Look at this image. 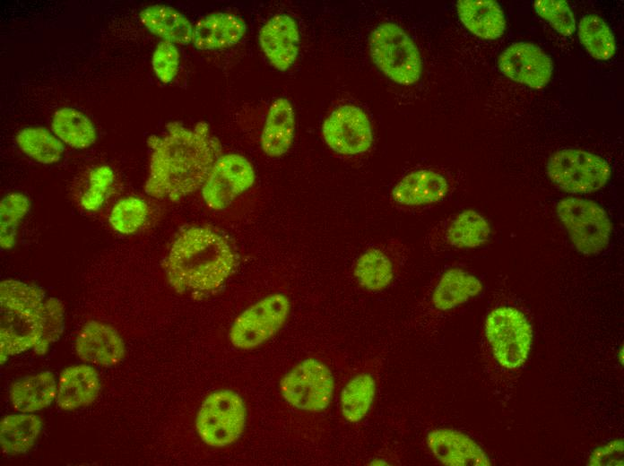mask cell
Here are the masks:
<instances>
[{
    "label": "cell",
    "mask_w": 624,
    "mask_h": 466,
    "mask_svg": "<svg viewBox=\"0 0 624 466\" xmlns=\"http://www.w3.org/2000/svg\"><path fill=\"white\" fill-rule=\"evenodd\" d=\"M74 346L82 360L103 367L118 364L126 353L124 341L117 332L98 321H90L82 326Z\"/></svg>",
    "instance_id": "15"
},
{
    "label": "cell",
    "mask_w": 624,
    "mask_h": 466,
    "mask_svg": "<svg viewBox=\"0 0 624 466\" xmlns=\"http://www.w3.org/2000/svg\"><path fill=\"white\" fill-rule=\"evenodd\" d=\"M376 381L371 375L353 376L342 388L340 408L342 417L351 423L363 419L370 410L376 395Z\"/></svg>",
    "instance_id": "29"
},
{
    "label": "cell",
    "mask_w": 624,
    "mask_h": 466,
    "mask_svg": "<svg viewBox=\"0 0 624 466\" xmlns=\"http://www.w3.org/2000/svg\"><path fill=\"white\" fill-rule=\"evenodd\" d=\"M41 421L36 415L21 413L8 415L0 422V444L7 454L23 453L35 444L41 431Z\"/></svg>",
    "instance_id": "28"
},
{
    "label": "cell",
    "mask_w": 624,
    "mask_h": 466,
    "mask_svg": "<svg viewBox=\"0 0 624 466\" xmlns=\"http://www.w3.org/2000/svg\"><path fill=\"white\" fill-rule=\"evenodd\" d=\"M166 127L165 135L147 140L152 152L144 191L156 199L178 202L203 186L218 158V147L204 122L194 130L177 122Z\"/></svg>",
    "instance_id": "1"
},
{
    "label": "cell",
    "mask_w": 624,
    "mask_h": 466,
    "mask_svg": "<svg viewBox=\"0 0 624 466\" xmlns=\"http://www.w3.org/2000/svg\"><path fill=\"white\" fill-rule=\"evenodd\" d=\"M456 9L464 26L478 38L494 40L504 34L506 19L496 1L460 0Z\"/></svg>",
    "instance_id": "21"
},
{
    "label": "cell",
    "mask_w": 624,
    "mask_h": 466,
    "mask_svg": "<svg viewBox=\"0 0 624 466\" xmlns=\"http://www.w3.org/2000/svg\"><path fill=\"white\" fill-rule=\"evenodd\" d=\"M51 129L62 142L78 150L91 147L97 138L91 119L73 108L57 109L52 117Z\"/></svg>",
    "instance_id": "27"
},
{
    "label": "cell",
    "mask_w": 624,
    "mask_h": 466,
    "mask_svg": "<svg viewBox=\"0 0 624 466\" xmlns=\"http://www.w3.org/2000/svg\"><path fill=\"white\" fill-rule=\"evenodd\" d=\"M235 262V254L221 235L209 228L192 227L172 244L166 272L177 290L211 291L228 279Z\"/></svg>",
    "instance_id": "3"
},
{
    "label": "cell",
    "mask_w": 624,
    "mask_h": 466,
    "mask_svg": "<svg viewBox=\"0 0 624 466\" xmlns=\"http://www.w3.org/2000/svg\"><path fill=\"white\" fill-rule=\"evenodd\" d=\"M139 16L151 33L165 41L175 45H188L193 40L194 27L183 13L173 7L165 4L150 5Z\"/></svg>",
    "instance_id": "22"
},
{
    "label": "cell",
    "mask_w": 624,
    "mask_h": 466,
    "mask_svg": "<svg viewBox=\"0 0 624 466\" xmlns=\"http://www.w3.org/2000/svg\"><path fill=\"white\" fill-rule=\"evenodd\" d=\"M578 38L589 55L606 61L616 51L614 35L607 23L597 15L584 16L578 23Z\"/></svg>",
    "instance_id": "31"
},
{
    "label": "cell",
    "mask_w": 624,
    "mask_h": 466,
    "mask_svg": "<svg viewBox=\"0 0 624 466\" xmlns=\"http://www.w3.org/2000/svg\"><path fill=\"white\" fill-rule=\"evenodd\" d=\"M114 181V172L108 166L94 168L89 178V186L82 195L81 204L89 211H98L106 198L108 188Z\"/></svg>",
    "instance_id": "35"
},
{
    "label": "cell",
    "mask_w": 624,
    "mask_h": 466,
    "mask_svg": "<svg viewBox=\"0 0 624 466\" xmlns=\"http://www.w3.org/2000/svg\"><path fill=\"white\" fill-rule=\"evenodd\" d=\"M500 72L510 80L540 90L550 82L552 61L539 47L517 42L507 47L498 56Z\"/></svg>",
    "instance_id": "13"
},
{
    "label": "cell",
    "mask_w": 624,
    "mask_h": 466,
    "mask_svg": "<svg viewBox=\"0 0 624 466\" xmlns=\"http://www.w3.org/2000/svg\"><path fill=\"white\" fill-rule=\"evenodd\" d=\"M589 465H623V441L614 440L596 448L590 455Z\"/></svg>",
    "instance_id": "37"
},
{
    "label": "cell",
    "mask_w": 624,
    "mask_h": 466,
    "mask_svg": "<svg viewBox=\"0 0 624 466\" xmlns=\"http://www.w3.org/2000/svg\"><path fill=\"white\" fill-rule=\"evenodd\" d=\"M491 227L488 220L474 210H464L448 223L445 237L454 247L477 248L489 242Z\"/></svg>",
    "instance_id": "26"
},
{
    "label": "cell",
    "mask_w": 624,
    "mask_h": 466,
    "mask_svg": "<svg viewBox=\"0 0 624 466\" xmlns=\"http://www.w3.org/2000/svg\"><path fill=\"white\" fill-rule=\"evenodd\" d=\"M280 391L283 399L292 407L316 412L330 405L334 380L326 365L316 358H307L282 376Z\"/></svg>",
    "instance_id": "9"
},
{
    "label": "cell",
    "mask_w": 624,
    "mask_h": 466,
    "mask_svg": "<svg viewBox=\"0 0 624 466\" xmlns=\"http://www.w3.org/2000/svg\"><path fill=\"white\" fill-rule=\"evenodd\" d=\"M370 464H372V465H386L387 463H386V462H385L384 461H382V460H377V459H376V460H374L373 462H371Z\"/></svg>",
    "instance_id": "38"
},
{
    "label": "cell",
    "mask_w": 624,
    "mask_h": 466,
    "mask_svg": "<svg viewBox=\"0 0 624 466\" xmlns=\"http://www.w3.org/2000/svg\"><path fill=\"white\" fill-rule=\"evenodd\" d=\"M533 7L537 14L560 35L568 37L575 32V15L566 1L537 0L533 2Z\"/></svg>",
    "instance_id": "34"
},
{
    "label": "cell",
    "mask_w": 624,
    "mask_h": 466,
    "mask_svg": "<svg viewBox=\"0 0 624 466\" xmlns=\"http://www.w3.org/2000/svg\"><path fill=\"white\" fill-rule=\"evenodd\" d=\"M57 384L52 373L44 371L24 377L10 389L13 408L20 412H34L47 408L56 399Z\"/></svg>",
    "instance_id": "24"
},
{
    "label": "cell",
    "mask_w": 624,
    "mask_h": 466,
    "mask_svg": "<svg viewBox=\"0 0 624 466\" xmlns=\"http://www.w3.org/2000/svg\"><path fill=\"white\" fill-rule=\"evenodd\" d=\"M100 390L99 374L92 367L72 366L60 374L56 397V404L64 410L88 406L96 400Z\"/></svg>",
    "instance_id": "19"
},
{
    "label": "cell",
    "mask_w": 624,
    "mask_h": 466,
    "mask_svg": "<svg viewBox=\"0 0 624 466\" xmlns=\"http://www.w3.org/2000/svg\"><path fill=\"white\" fill-rule=\"evenodd\" d=\"M556 213L578 253L594 256L608 247L612 223L597 203L579 197L563 198L556 206Z\"/></svg>",
    "instance_id": "5"
},
{
    "label": "cell",
    "mask_w": 624,
    "mask_h": 466,
    "mask_svg": "<svg viewBox=\"0 0 624 466\" xmlns=\"http://www.w3.org/2000/svg\"><path fill=\"white\" fill-rule=\"evenodd\" d=\"M179 53L175 44L162 40L152 55V65L157 78L163 83H169L178 73Z\"/></svg>",
    "instance_id": "36"
},
{
    "label": "cell",
    "mask_w": 624,
    "mask_h": 466,
    "mask_svg": "<svg viewBox=\"0 0 624 466\" xmlns=\"http://www.w3.org/2000/svg\"><path fill=\"white\" fill-rule=\"evenodd\" d=\"M255 179L254 168L244 156L236 153L220 156L202 186L203 199L209 208L223 210L249 189Z\"/></svg>",
    "instance_id": "11"
},
{
    "label": "cell",
    "mask_w": 624,
    "mask_h": 466,
    "mask_svg": "<svg viewBox=\"0 0 624 466\" xmlns=\"http://www.w3.org/2000/svg\"><path fill=\"white\" fill-rule=\"evenodd\" d=\"M247 25L240 17L229 13H212L200 18L193 30V44L200 50H220L238 44Z\"/></svg>",
    "instance_id": "17"
},
{
    "label": "cell",
    "mask_w": 624,
    "mask_h": 466,
    "mask_svg": "<svg viewBox=\"0 0 624 466\" xmlns=\"http://www.w3.org/2000/svg\"><path fill=\"white\" fill-rule=\"evenodd\" d=\"M369 53L377 67L397 84L412 85L421 76L422 62L417 45L394 22L381 23L370 32Z\"/></svg>",
    "instance_id": "4"
},
{
    "label": "cell",
    "mask_w": 624,
    "mask_h": 466,
    "mask_svg": "<svg viewBox=\"0 0 624 466\" xmlns=\"http://www.w3.org/2000/svg\"><path fill=\"white\" fill-rule=\"evenodd\" d=\"M19 149L31 160L41 164H54L64 153L62 142L50 131L41 126L21 130L15 138Z\"/></svg>",
    "instance_id": "30"
},
{
    "label": "cell",
    "mask_w": 624,
    "mask_h": 466,
    "mask_svg": "<svg viewBox=\"0 0 624 466\" xmlns=\"http://www.w3.org/2000/svg\"><path fill=\"white\" fill-rule=\"evenodd\" d=\"M29 198L21 193H11L0 203V246L11 249L16 243L17 229L30 210Z\"/></svg>",
    "instance_id": "32"
},
{
    "label": "cell",
    "mask_w": 624,
    "mask_h": 466,
    "mask_svg": "<svg viewBox=\"0 0 624 466\" xmlns=\"http://www.w3.org/2000/svg\"><path fill=\"white\" fill-rule=\"evenodd\" d=\"M427 444L436 459L449 466H489L482 448L469 436L452 428H437L427 436Z\"/></svg>",
    "instance_id": "16"
},
{
    "label": "cell",
    "mask_w": 624,
    "mask_h": 466,
    "mask_svg": "<svg viewBox=\"0 0 624 466\" xmlns=\"http://www.w3.org/2000/svg\"><path fill=\"white\" fill-rule=\"evenodd\" d=\"M290 310L282 293L269 295L242 312L230 331L231 344L241 350L256 348L273 336L285 324Z\"/></svg>",
    "instance_id": "10"
},
{
    "label": "cell",
    "mask_w": 624,
    "mask_h": 466,
    "mask_svg": "<svg viewBox=\"0 0 624 466\" xmlns=\"http://www.w3.org/2000/svg\"><path fill=\"white\" fill-rule=\"evenodd\" d=\"M387 246H377L364 251L357 259L353 273L358 283L367 290L381 291L394 278V262Z\"/></svg>",
    "instance_id": "25"
},
{
    "label": "cell",
    "mask_w": 624,
    "mask_h": 466,
    "mask_svg": "<svg viewBox=\"0 0 624 466\" xmlns=\"http://www.w3.org/2000/svg\"><path fill=\"white\" fill-rule=\"evenodd\" d=\"M546 171L556 187L573 194L597 192L611 176V168L605 159L572 148L554 152L548 160Z\"/></svg>",
    "instance_id": "6"
},
{
    "label": "cell",
    "mask_w": 624,
    "mask_h": 466,
    "mask_svg": "<svg viewBox=\"0 0 624 466\" xmlns=\"http://www.w3.org/2000/svg\"><path fill=\"white\" fill-rule=\"evenodd\" d=\"M148 215L145 202L138 197L129 196L119 200L109 214V223L117 232L130 235L136 232L144 223Z\"/></svg>",
    "instance_id": "33"
},
{
    "label": "cell",
    "mask_w": 624,
    "mask_h": 466,
    "mask_svg": "<svg viewBox=\"0 0 624 466\" xmlns=\"http://www.w3.org/2000/svg\"><path fill=\"white\" fill-rule=\"evenodd\" d=\"M485 335L496 360L505 368L515 369L528 358L533 328L525 315L512 306H498L488 315Z\"/></svg>",
    "instance_id": "7"
},
{
    "label": "cell",
    "mask_w": 624,
    "mask_h": 466,
    "mask_svg": "<svg viewBox=\"0 0 624 466\" xmlns=\"http://www.w3.org/2000/svg\"><path fill=\"white\" fill-rule=\"evenodd\" d=\"M247 410L242 398L231 390L210 393L201 404L195 419L200 438L212 447L237 441L243 433Z\"/></svg>",
    "instance_id": "8"
},
{
    "label": "cell",
    "mask_w": 624,
    "mask_h": 466,
    "mask_svg": "<svg viewBox=\"0 0 624 466\" xmlns=\"http://www.w3.org/2000/svg\"><path fill=\"white\" fill-rule=\"evenodd\" d=\"M481 281L473 274L450 268L440 277L432 293V304L440 311L453 309L482 291Z\"/></svg>",
    "instance_id": "23"
},
{
    "label": "cell",
    "mask_w": 624,
    "mask_h": 466,
    "mask_svg": "<svg viewBox=\"0 0 624 466\" xmlns=\"http://www.w3.org/2000/svg\"><path fill=\"white\" fill-rule=\"evenodd\" d=\"M295 113L286 98H278L270 105L261 134L263 151L270 157H280L290 148L295 133Z\"/></svg>",
    "instance_id": "20"
},
{
    "label": "cell",
    "mask_w": 624,
    "mask_h": 466,
    "mask_svg": "<svg viewBox=\"0 0 624 466\" xmlns=\"http://www.w3.org/2000/svg\"><path fill=\"white\" fill-rule=\"evenodd\" d=\"M449 190L447 179L431 169H418L402 177L393 187L392 199L404 206H421L444 199Z\"/></svg>",
    "instance_id": "18"
},
{
    "label": "cell",
    "mask_w": 624,
    "mask_h": 466,
    "mask_svg": "<svg viewBox=\"0 0 624 466\" xmlns=\"http://www.w3.org/2000/svg\"><path fill=\"white\" fill-rule=\"evenodd\" d=\"M259 45L269 63L279 71H286L295 63L299 49L297 22L288 14L270 18L261 28Z\"/></svg>",
    "instance_id": "14"
},
{
    "label": "cell",
    "mask_w": 624,
    "mask_h": 466,
    "mask_svg": "<svg viewBox=\"0 0 624 466\" xmlns=\"http://www.w3.org/2000/svg\"><path fill=\"white\" fill-rule=\"evenodd\" d=\"M64 330V306L56 298L16 280L0 283V358L33 349L47 352Z\"/></svg>",
    "instance_id": "2"
},
{
    "label": "cell",
    "mask_w": 624,
    "mask_h": 466,
    "mask_svg": "<svg viewBox=\"0 0 624 466\" xmlns=\"http://www.w3.org/2000/svg\"><path fill=\"white\" fill-rule=\"evenodd\" d=\"M322 135L330 149L348 156L368 151L373 142L368 115L353 105H342L334 109L322 125Z\"/></svg>",
    "instance_id": "12"
}]
</instances>
